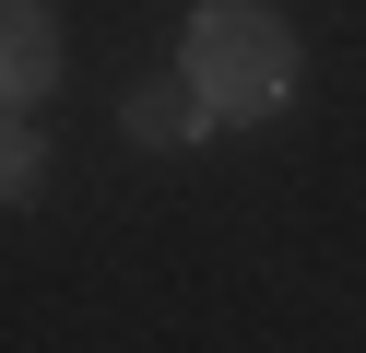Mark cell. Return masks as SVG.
Returning <instances> with one entry per match:
<instances>
[{
    "mask_svg": "<svg viewBox=\"0 0 366 353\" xmlns=\"http://www.w3.org/2000/svg\"><path fill=\"white\" fill-rule=\"evenodd\" d=\"M48 188V141L24 130V106H0V212H24Z\"/></svg>",
    "mask_w": 366,
    "mask_h": 353,
    "instance_id": "obj_4",
    "label": "cell"
},
{
    "mask_svg": "<svg viewBox=\"0 0 366 353\" xmlns=\"http://www.w3.org/2000/svg\"><path fill=\"white\" fill-rule=\"evenodd\" d=\"M59 83V12L48 0H0V106H36Z\"/></svg>",
    "mask_w": 366,
    "mask_h": 353,
    "instance_id": "obj_2",
    "label": "cell"
},
{
    "mask_svg": "<svg viewBox=\"0 0 366 353\" xmlns=\"http://www.w3.org/2000/svg\"><path fill=\"white\" fill-rule=\"evenodd\" d=\"M177 71L213 94V118H272V106L295 94V36H284L272 0H201Z\"/></svg>",
    "mask_w": 366,
    "mask_h": 353,
    "instance_id": "obj_1",
    "label": "cell"
},
{
    "mask_svg": "<svg viewBox=\"0 0 366 353\" xmlns=\"http://www.w3.org/2000/svg\"><path fill=\"white\" fill-rule=\"evenodd\" d=\"M119 130L142 141V153H189V141H213V94H201L189 71H166V83H142L119 106Z\"/></svg>",
    "mask_w": 366,
    "mask_h": 353,
    "instance_id": "obj_3",
    "label": "cell"
}]
</instances>
